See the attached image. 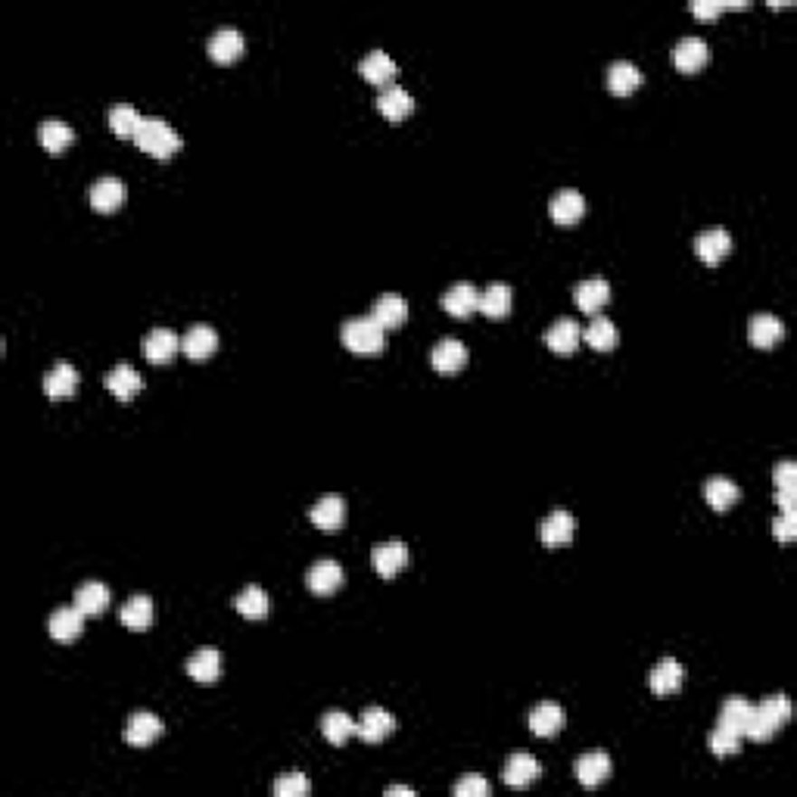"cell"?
Listing matches in <instances>:
<instances>
[{"label":"cell","mask_w":797,"mask_h":797,"mask_svg":"<svg viewBox=\"0 0 797 797\" xmlns=\"http://www.w3.org/2000/svg\"><path fill=\"white\" fill-rule=\"evenodd\" d=\"M729 250H732V237H729V231H723V228L701 231V234L695 237V252L704 265L723 262V259L729 256Z\"/></svg>","instance_id":"52a82bcc"},{"label":"cell","mask_w":797,"mask_h":797,"mask_svg":"<svg viewBox=\"0 0 797 797\" xmlns=\"http://www.w3.org/2000/svg\"><path fill=\"white\" fill-rule=\"evenodd\" d=\"M374 570H377V576H384V580H393V576L399 574L402 567L408 564V546L399 539H390V542H380V546H374Z\"/></svg>","instance_id":"5b68a950"},{"label":"cell","mask_w":797,"mask_h":797,"mask_svg":"<svg viewBox=\"0 0 797 797\" xmlns=\"http://www.w3.org/2000/svg\"><path fill=\"white\" fill-rule=\"evenodd\" d=\"M178 349H181V337L168 327H157L144 337V356H147V362H153V365L172 362Z\"/></svg>","instance_id":"ba28073f"},{"label":"cell","mask_w":797,"mask_h":797,"mask_svg":"<svg viewBox=\"0 0 797 797\" xmlns=\"http://www.w3.org/2000/svg\"><path fill=\"white\" fill-rule=\"evenodd\" d=\"M377 109H380V116L390 119V122H402V119H408L414 112V100H412V94H408L405 88L390 84V88L380 90Z\"/></svg>","instance_id":"ac0fdd59"},{"label":"cell","mask_w":797,"mask_h":797,"mask_svg":"<svg viewBox=\"0 0 797 797\" xmlns=\"http://www.w3.org/2000/svg\"><path fill=\"white\" fill-rule=\"evenodd\" d=\"M710 60V51H707V41L695 38V34H688V38H682L679 44L673 47V62L679 72H697V69L704 66V62Z\"/></svg>","instance_id":"9a60e30c"},{"label":"cell","mask_w":797,"mask_h":797,"mask_svg":"<svg viewBox=\"0 0 797 797\" xmlns=\"http://www.w3.org/2000/svg\"><path fill=\"white\" fill-rule=\"evenodd\" d=\"M691 13H695L697 19H716L719 13H723V4H710V0H697V4H691Z\"/></svg>","instance_id":"681fc988"},{"label":"cell","mask_w":797,"mask_h":797,"mask_svg":"<svg viewBox=\"0 0 797 797\" xmlns=\"http://www.w3.org/2000/svg\"><path fill=\"white\" fill-rule=\"evenodd\" d=\"M140 122H144V116H140L138 109L131 107V103H116V107L109 109V128L119 134V138H131L138 134Z\"/></svg>","instance_id":"7bdbcfd3"},{"label":"cell","mask_w":797,"mask_h":797,"mask_svg":"<svg viewBox=\"0 0 797 797\" xmlns=\"http://www.w3.org/2000/svg\"><path fill=\"white\" fill-rule=\"evenodd\" d=\"M159 735H162V719L157 714L140 710V714H134L128 723H125V742L131 747H147L157 742Z\"/></svg>","instance_id":"8fae6325"},{"label":"cell","mask_w":797,"mask_h":797,"mask_svg":"<svg viewBox=\"0 0 797 797\" xmlns=\"http://www.w3.org/2000/svg\"><path fill=\"white\" fill-rule=\"evenodd\" d=\"M122 623L134 632H144L153 626V602L147 595H134L122 608Z\"/></svg>","instance_id":"60d3db41"},{"label":"cell","mask_w":797,"mask_h":797,"mask_svg":"<svg viewBox=\"0 0 797 797\" xmlns=\"http://www.w3.org/2000/svg\"><path fill=\"white\" fill-rule=\"evenodd\" d=\"M511 287L508 284H489L486 290H479L477 312H483L486 318H505L511 312Z\"/></svg>","instance_id":"d6a6232c"},{"label":"cell","mask_w":797,"mask_h":797,"mask_svg":"<svg viewBox=\"0 0 797 797\" xmlns=\"http://www.w3.org/2000/svg\"><path fill=\"white\" fill-rule=\"evenodd\" d=\"M81 630H84V613L79 608H60L47 620V632H51L56 641H75L81 636Z\"/></svg>","instance_id":"7402d4cb"},{"label":"cell","mask_w":797,"mask_h":797,"mask_svg":"<svg viewBox=\"0 0 797 797\" xmlns=\"http://www.w3.org/2000/svg\"><path fill=\"white\" fill-rule=\"evenodd\" d=\"M393 732H396V716L384 707H368L362 714V719H358L356 735L368 745H380L384 738H390Z\"/></svg>","instance_id":"277c9868"},{"label":"cell","mask_w":797,"mask_h":797,"mask_svg":"<svg viewBox=\"0 0 797 797\" xmlns=\"http://www.w3.org/2000/svg\"><path fill=\"white\" fill-rule=\"evenodd\" d=\"M530 729L539 738H552L564 729V707L555 701H542L530 710Z\"/></svg>","instance_id":"d6986e66"},{"label":"cell","mask_w":797,"mask_h":797,"mask_svg":"<svg viewBox=\"0 0 797 797\" xmlns=\"http://www.w3.org/2000/svg\"><path fill=\"white\" fill-rule=\"evenodd\" d=\"M234 608L243 613L246 620H262L268 613V595L262 585H246L243 592L234 598Z\"/></svg>","instance_id":"b9f144b4"},{"label":"cell","mask_w":797,"mask_h":797,"mask_svg":"<svg viewBox=\"0 0 797 797\" xmlns=\"http://www.w3.org/2000/svg\"><path fill=\"white\" fill-rule=\"evenodd\" d=\"M308 517H312V524L318 527V530L337 533L343 527V517H346L343 498L340 496H324V498H318V505L308 511Z\"/></svg>","instance_id":"83f0119b"},{"label":"cell","mask_w":797,"mask_h":797,"mask_svg":"<svg viewBox=\"0 0 797 797\" xmlns=\"http://www.w3.org/2000/svg\"><path fill=\"white\" fill-rule=\"evenodd\" d=\"M358 729V719H352L349 714H343V710H330V714L321 716V732L324 738H327L330 745H346L352 735H356Z\"/></svg>","instance_id":"e575fe53"},{"label":"cell","mask_w":797,"mask_h":797,"mask_svg":"<svg viewBox=\"0 0 797 797\" xmlns=\"http://www.w3.org/2000/svg\"><path fill=\"white\" fill-rule=\"evenodd\" d=\"M583 340L589 343L592 349L608 352V349H613V346H617V327H613L611 318H604V315H595V318L585 324Z\"/></svg>","instance_id":"ab89813d"},{"label":"cell","mask_w":797,"mask_h":797,"mask_svg":"<svg viewBox=\"0 0 797 797\" xmlns=\"http://www.w3.org/2000/svg\"><path fill=\"white\" fill-rule=\"evenodd\" d=\"M187 673L190 679L196 682H215L218 673H222V654H218L215 648H200V651L187 660Z\"/></svg>","instance_id":"74e56055"},{"label":"cell","mask_w":797,"mask_h":797,"mask_svg":"<svg viewBox=\"0 0 797 797\" xmlns=\"http://www.w3.org/2000/svg\"><path fill=\"white\" fill-rule=\"evenodd\" d=\"M548 213H552L555 224H561V228H574L576 222L585 215V200L580 190H558V194L552 196V206H548Z\"/></svg>","instance_id":"8992f818"},{"label":"cell","mask_w":797,"mask_h":797,"mask_svg":"<svg viewBox=\"0 0 797 797\" xmlns=\"http://www.w3.org/2000/svg\"><path fill=\"white\" fill-rule=\"evenodd\" d=\"M747 337L757 349H773L775 343L785 337V324H782L775 315H754L751 324H747Z\"/></svg>","instance_id":"f1b7e54d"},{"label":"cell","mask_w":797,"mask_h":797,"mask_svg":"<svg viewBox=\"0 0 797 797\" xmlns=\"http://www.w3.org/2000/svg\"><path fill=\"white\" fill-rule=\"evenodd\" d=\"M710 751H714L716 757H732V754L742 751V735L726 729V726H716V729L710 732Z\"/></svg>","instance_id":"f6af8a7d"},{"label":"cell","mask_w":797,"mask_h":797,"mask_svg":"<svg viewBox=\"0 0 797 797\" xmlns=\"http://www.w3.org/2000/svg\"><path fill=\"white\" fill-rule=\"evenodd\" d=\"M751 716H754L751 701H745V697H729V701L723 704V710H719V726H726V729L738 732V735L745 738L747 726H751Z\"/></svg>","instance_id":"d590c367"},{"label":"cell","mask_w":797,"mask_h":797,"mask_svg":"<svg viewBox=\"0 0 797 797\" xmlns=\"http://www.w3.org/2000/svg\"><path fill=\"white\" fill-rule=\"evenodd\" d=\"M788 716H792V701H788L785 695L764 697L760 704H754V716L745 735L751 738V742H766V738H773L775 732L788 723Z\"/></svg>","instance_id":"6da1fadb"},{"label":"cell","mask_w":797,"mask_h":797,"mask_svg":"<svg viewBox=\"0 0 797 797\" xmlns=\"http://www.w3.org/2000/svg\"><path fill=\"white\" fill-rule=\"evenodd\" d=\"M340 337H343L346 349L356 352V356H377V352L384 349V343H386L384 327H380L371 315H368V318H349L343 324Z\"/></svg>","instance_id":"3957f363"},{"label":"cell","mask_w":797,"mask_h":797,"mask_svg":"<svg viewBox=\"0 0 797 797\" xmlns=\"http://www.w3.org/2000/svg\"><path fill=\"white\" fill-rule=\"evenodd\" d=\"M308 792H312V782H308L302 773H287L271 785L274 797H306Z\"/></svg>","instance_id":"ee69618b"},{"label":"cell","mask_w":797,"mask_h":797,"mask_svg":"<svg viewBox=\"0 0 797 797\" xmlns=\"http://www.w3.org/2000/svg\"><path fill=\"white\" fill-rule=\"evenodd\" d=\"M608 88H611V94H617V97H630L632 90H639L641 72H639L636 62H630V60L613 62V66L608 69Z\"/></svg>","instance_id":"4dcf8cb0"},{"label":"cell","mask_w":797,"mask_h":797,"mask_svg":"<svg viewBox=\"0 0 797 797\" xmlns=\"http://www.w3.org/2000/svg\"><path fill=\"white\" fill-rule=\"evenodd\" d=\"M539 773H542V766L533 754H511L505 764L502 779H505V785H511V788H527L539 779Z\"/></svg>","instance_id":"5bb4252c"},{"label":"cell","mask_w":797,"mask_h":797,"mask_svg":"<svg viewBox=\"0 0 797 797\" xmlns=\"http://www.w3.org/2000/svg\"><path fill=\"white\" fill-rule=\"evenodd\" d=\"M306 585L315 592V595H330V592H337L343 585V567L330 558L312 564L306 574Z\"/></svg>","instance_id":"2e32d148"},{"label":"cell","mask_w":797,"mask_h":797,"mask_svg":"<svg viewBox=\"0 0 797 797\" xmlns=\"http://www.w3.org/2000/svg\"><path fill=\"white\" fill-rule=\"evenodd\" d=\"M358 72H362V79H365V81L377 84V88H390L393 79H396V75H399V69H396V62H393V56H390V53H384V51H371V53L362 60Z\"/></svg>","instance_id":"4fadbf2b"},{"label":"cell","mask_w":797,"mask_h":797,"mask_svg":"<svg viewBox=\"0 0 797 797\" xmlns=\"http://www.w3.org/2000/svg\"><path fill=\"white\" fill-rule=\"evenodd\" d=\"M215 349H218V334L209 324H194V327L181 337V352H185L187 358H194V362L209 358Z\"/></svg>","instance_id":"7c38bea8"},{"label":"cell","mask_w":797,"mask_h":797,"mask_svg":"<svg viewBox=\"0 0 797 797\" xmlns=\"http://www.w3.org/2000/svg\"><path fill=\"white\" fill-rule=\"evenodd\" d=\"M243 47H246V41L237 28H218L213 38H209L206 51L215 62H234L237 56L243 53Z\"/></svg>","instance_id":"4316f807"},{"label":"cell","mask_w":797,"mask_h":797,"mask_svg":"<svg viewBox=\"0 0 797 797\" xmlns=\"http://www.w3.org/2000/svg\"><path fill=\"white\" fill-rule=\"evenodd\" d=\"M477 302H479V290L474 284H468V280H461V284L449 287V290L442 293V308H446L449 315H455V318H468L470 312H477Z\"/></svg>","instance_id":"44dd1931"},{"label":"cell","mask_w":797,"mask_h":797,"mask_svg":"<svg viewBox=\"0 0 797 797\" xmlns=\"http://www.w3.org/2000/svg\"><path fill=\"white\" fill-rule=\"evenodd\" d=\"M125 203V185L119 178H100L90 187V206L97 213H116Z\"/></svg>","instance_id":"1f68e13d"},{"label":"cell","mask_w":797,"mask_h":797,"mask_svg":"<svg viewBox=\"0 0 797 797\" xmlns=\"http://www.w3.org/2000/svg\"><path fill=\"white\" fill-rule=\"evenodd\" d=\"M430 362H433V368L440 374H455L468 365V349H464L461 340H452V337H449V340H440L433 346Z\"/></svg>","instance_id":"603a6c76"},{"label":"cell","mask_w":797,"mask_h":797,"mask_svg":"<svg viewBox=\"0 0 797 797\" xmlns=\"http://www.w3.org/2000/svg\"><path fill=\"white\" fill-rule=\"evenodd\" d=\"M489 794V782L483 775H464L455 785V797H486Z\"/></svg>","instance_id":"bcb514c9"},{"label":"cell","mask_w":797,"mask_h":797,"mask_svg":"<svg viewBox=\"0 0 797 797\" xmlns=\"http://www.w3.org/2000/svg\"><path fill=\"white\" fill-rule=\"evenodd\" d=\"M704 498H707V505L716 508V511H729V508L742 498V489H738L732 479L714 477V479H707V483H704Z\"/></svg>","instance_id":"8d00e7d4"},{"label":"cell","mask_w":797,"mask_h":797,"mask_svg":"<svg viewBox=\"0 0 797 797\" xmlns=\"http://www.w3.org/2000/svg\"><path fill=\"white\" fill-rule=\"evenodd\" d=\"M576 536V520H574V514H567V511H552L548 514V517H542V524H539V539L546 542L548 548H558V546H564V542H570Z\"/></svg>","instance_id":"9c48e42d"},{"label":"cell","mask_w":797,"mask_h":797,"mask_svg":"<svg viewBox=\"0 0 797 797\" xmlns=\"http://www.w3.org/2000/svg\"><path fill=\"white\" fill-rule=\"evenodd\" d=\"M75 608H79L84 617H97V613L109 608V589L97 580L79 585V592H75Z\"/></svg>","instance_id":"836d02e7"},{"label":"cell","mask_w":797,"mask_h":797,"mask_svg":"<svg viewBox=\"0 0 797 797\" xmlns=\"http://www.w3.org/2000/svg\"><path fill=\"white\" fill-rule=\"evenodd\" d=\"M386 797H414V788H405V785H393V788H386Z\"/></svg>","instance_id":"816d5d0a"},{"label":"cell","mask_w":797,"mask_h":797,"mask_svg":"<svg viewBox=\"0 0 797 797\" xmlns=\"http://www.w3.org/2000/svg\"><path fill=\"white\" fill-rule=\"evenodd\" d=\"M608 775H611V757L604 751L583 754V757L576 760V779H580V785L585 788H598Z\"/></svg>","instance_id":"cb8c5ba5"},{"label":"cell","mask_w":797,"mask_h":797,"mask_svg":"<svg viewBox=\"0 0 797 797\" xmlns=\"http://www.w3.org/2000/svg\"><path fill=\"white\" fill-rule=\"evenodd\" d=\"M546 346L552 352H558V356H570V352H576V346H580L583 340V330L580 324H576L574 318H558L552 324V327L546 330Z\"/></svg>","instance_id":"30bf717a"},{"label":"cell","mask_w":797,"mask_h":797,"mask_svg":"<svg viewBox=\"0 0 797 797\" xmlns=\"http://www.w3.org/2000/svg\"><path fill=\"white\" fill-rule=\"evenodd\" d=\"M371 318L380 324V327H402L408 321V302L402 299L399 293H384L377 302H374Z\"/></svg>","instance_id":"484cf974"},{"label":"cell","mask_w":797,"mask_h":797,"mask_svg":"<svg viewBox=\"0 0 797 797\" xmlns=\"http://www.w3.org/2000/svg\"><path fill=\"white\" fill-rule=\"evenodd\" d=\"M574 299L585 315H598L611 299V284L604 278H589L583 280V284H576Z\"/></svg>","instance_id":"e0dca14e"},{"label":"cell","mask_w":797,"mask_h":797,"mask_svg":"<svg viewBox=\"0 0 797 797\" xmlns=\"http://www.w3.org/2000/svg\"><path fill=\"white\" fill-rule=\"evenodd\" d=\"M775 489H797V464L794 461H782L779 468L773 470Z\"/></svg>","instance_id":"c3c4849f"},{"label":"cell","mask_w":797,"mask_h":797,"mask_svg":"<svg viewBox=\"0 0 797 797\" xmlns=\"http://www.w3.org/2000/svg\"><path fill=\"white\" fill-rule=\"evenodd\" d=\"M773 533L779 542H792L797 536V511H782L779 517L773 520Z\"/></svg>","instance_id":"7dc6e473"},{"label":"cell","mask_w":797,"mask_h":797,"mask_svg":"<svg viewBox=\"0 0 797 797\" xmlns=\"http://www.w3.org/2000/svg\"><path fill=\"white\" fill-rule=\"evenodd\" d=\"M38 140L47 153H62L75 140V131L66 122H60V119H47L38 128Z\"/></svg>","instance_id":"f35d334b"},{"label":"cell","mask_w":797,"mask_h":797,"mask_svg":"<svg viewBox=\"0 0 797 797\" xmlns=\"http://www.w3.org/2000/svg\"><path fill=\"white\" fill-rule=\"evenodd\" d=\"M134 144L144 153H150L153 159H168L181 150V134L166 119H144L138 134H134Z\"/></svg>","instance_id":"7a4b0ae2"},{"label":"cell","mask_w":797,"mask_h":797,"mask_svg":"<svg viewBox=\"0 0 797 797\" xmlns=\"http://www.w3.org/2000/svg\"><path fill=\"white\" fill-rule=\"evenodd\" d=\"M794 498H797V489H775V502H779L782 511H797Z\"/></svg>","instance_id":"f907efd6"},{"label":"cell","mask_w":797,"mask_h":797,"mask_svg":"<svg viewBox=\"0 0 797 797\" xmlns=\"http://www.w3.org/2000/svg\"><path fill=\"white\" fill-rule=\"evenodd\" d=\"M682 679H686V669H682L679 660L664 658L658 667L648 676V686H651L654 695H676L682 688Z\"/></svg>","instance_id":"ffe728a7"},{"label":"cell","mask_w":797,"mask_h":797,"mask_svg":"<svg viewBox=\"0 0 797 797\" xmlns=\"http://www.w3.org/2000/svg\"><path fill=\"white\" fill-rule=\"evenodd\" d=\"M107 390L116 399L128 402V399L138 396L140 390H144V380H140V374L134 371L131 365H116V368L107 374Z\"/></svg>","instance_id":"f546056e"},{"label":"cell","mask_w":797,"mask_h":797,"mask_svg":"<svg viewBox=\"0 0 797 797\" xmlns=\"http://www.w3.org/2000/svg\"><path fill=\"white\" fill-rule=\"evenodd\" d=\"M79 371L72 368V365L69 362H60V365H53L51 371L44 374V393L51 399H66V396H72L75 390H79Z\"/></svg>","instance_id":"d4e9b609"}]
</instances>
